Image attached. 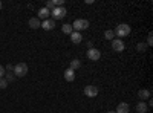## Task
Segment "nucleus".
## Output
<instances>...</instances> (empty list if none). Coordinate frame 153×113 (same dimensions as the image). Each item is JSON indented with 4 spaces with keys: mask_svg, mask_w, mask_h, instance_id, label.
Returning a JSON list of instances; mask_svg holds the SVG:
<instances>
[{
    "mask_svg": "<svg viewBox=\"0 0 153 113\" xmlns=\"http://www.w3.org/2000/svg\"><path fill=\"white\" fill-rule=\"evenodd\" d=\"M113 32H115V35H117V37H120V38H121V37H127V35H129L132 32V28L127 23H120L118 26L115 28Z\"/></svg>",
    "mask_w": 153,
    "mask_h": 113,
    "instance_id": "nucleus-1",
    "label": "nucleus"
},
{
    "mask_svg": "<svg viewBox=\"0 0 153 113\" xmlns=\"http://www.w3.org/2000/svg\"><path fill=\"white\" fill-rule=\"evenodd\" d=\"M5 70H8V72H12V70H14V66H12V64H8V66L5 67Z\"/></svg>",
    "mask_w": 153,
    "mask_h": 113,
    "instance_id": "nucleus-25",
    "label": "nucleus"
},
{
    "mask_svg": "<svg viewBox=\"0 0 153 113\" xmlns=\"http://www.w3.org/2000/svg\"><path fill=\"white\" fill-rule=\"evenodd\" d=\"M2 6H3V5H2V2H0V9H2Z\"/></svg>",
    "mask_w": 153,
    "mask_h": 113,
    "instance_id": "nucleus-27",
    "label": "nucleus"
},
{
    "mask_svg": "<svg viewBox=\"0 0 153 113\" xmlns=\"http://www.w3.org/2000/svg\"><path fill=\"white\" fill-rule=\"evenodd\" d=\"M152 96V93H150V90H147V89H141L138 92V98L141 99V101H146V99H149Z\"/></svg>",
    "mask_w": 153,
    "mask_h": 113,
    "instance_id": "nucleus-12",
    "label": "nucleus"
},
{
    "mask_svg": "<svg viewBox=\"0 0 153 113\" xmlns=\"http://www.w3.org/2000/svg\"><path fill=\"white\" fill-rule=\"evenodd\" d=\"M61 31L65 32V34H68V35H71V34L74 32V29H72V24H71V23L63 24V26H61Z\"/></svg>",
    "mask_w": 153,
    "mask_h": 113,
    "instance_id": "nucleus-17",
    "label": "nucleus"
},
{
    "mask_svg": "<svg viewBox=\"0 0 153 113\" xmlns=\"http://www.w3.org/2000/svg\"><path fill=\"white\" fill-rule=\"evenodd\" d=\"M152 44H153V34L150 32L149 37H147V46H152Z\"/></svg>",
    "mask_w": 153,
    "mask_h": 113,
    "instance_id": "nucleus-23",
    "label": "nucleus"
},
{
    "mask_svg": "<svg viewBox=\"0 0 153 113\" xmlns=\"http://www.w3.org/2000/svg\"><path fill=\"white\" fill-rule=\"evenodd\" d=\"M147 110H149V106H147L144 101H139V103L136 104V112H138V113H147Z\"/></svg>",
    "mask_w": 153,
    "mask_h": 113,
    "instance_id": "nucleus-14",
    "label": "nucleus"
},
{
    "mask_svg": "<svg viewBox=\"0 0 153 113\" xmlns=\"http://www.w3.org/2000/svg\"><path fill=\"white\" fill-rule=\"evenodd\" d=\"M81 67V61L80 60H72L71 61V66H69V69H72V70H76V69H80Z\"/></svg>",
    "mask_w": 153,
    "mask_h": 113,
    "instance_id": "nucleus-16",
    "label": "nucleus"
},
{
    "mask_svg": "<svg viewBox=\"0 0 153 113\" xmlns=\"http://www.w3.org/2000/svg\"><path fill=\"white\" fill-rule=\"evenodd\" d=\"M49 16H51V11H49L48 8H42L40 11H38V17H37V18H38V20H40V18H42V20H48Z\"/></svg>",
    "mask_w": 153,
    "mask_h": 113,
    "instance_id": "nucleus-11",
    "label": "nucleus"
},
{
    "mask_svg": "<svg viewBox=\"0 0 153 113\" xmlns=\"http://www.w3.org/2000/svg\"><path fill=\"white\" fill-rule=\"evenodd\" d=\"M12 73L16 75V77H25V75L28 73V64L26 63H19V64L14 66V70H12Z\"/></svg>",
    "mask_w": 153,
    "mask_h": 113,
    "instance_id": "nucleus-3",
    "label": "nucleus"
},
{
    "mask_svg": "<svg viewBox=\"0 0 153 113\" xmlns=\"http://www.w3.org/2000/svg\"><path fill=\"white\" fill-rule=\"evenodd\" d=\"M71 41H72L74 44L81 43V41H83V35H81L80 32H75V31H74V32L71 34Z\"/></svg>",
    "mask_w": 153,
    "mask_h": 113,
    "instance_id": "nucleus-10",
    "label": "nucleus"
},
{
    "mask_svg": "<svg viewBox=\"0 0 153 113\" xmlns=\"http://www.w3.org/2000/svg\"><path fill=\"white\" fill-rule=\"evenodd\" d=\"M8 84H9V83H8L5 78H0V89H6Z\"/></svg>",
    "mask_w": 153,
    "mask_h": 113,
    "instance_id": "nucleus-21",
    "label": "nucleus"
},
{
    "mask_svg": "<svg viewBox=\"0 0 153 113\" xmlns=\"http://www.w3.org/2000/svg\"><path fill=\"white\" fill-rule=\"evenodd\" d=\"M117 113H129L130 112V106L127 104V103H120L117 106V110H115Z\"/></svg>",
    "mask_w": 153,
    "mask_h": 113,
    "instance_id": "nucleus-9",
    "label": "nucleus"
},
{
    "mask_svg": "<svg viewBox=\"0 0 153 113\" xmlns=\"http://www.w3.org/2000/svg\"><path fill=\"white\" fill-rule=\"evenodd\" d=\"M107 113H117V112H115V110H112V112H107Z\"/></svg>",
    "mask_w": 153,
    "mask_h": 113,
    "instance_id": "nucleus-26",
    "label": "nucleus"
},
{
    "mask_svg": "<svg viewBox=\"0 0 153 113\" xmlns=\"http://www.w3.org/2000/svg\"><path fill=\"white\" fill-rule=\"evenodd\" d=\"M89 28V21L86 20V18H76L74 23H72V29L75 31V32H81V31H84V29H87Z\"/></svg>",
    "mask_w": 153,
    "mask_h": 113,
    "instance_id": "nucleus-2",
    "label": "nucleus"
},
{
    "mask_svg": "<svg viewBox=\"0 0 153 113\" xmlns=\"http://www.w3.org/2000/svg\"><path fill=\"white\" fill-rule=\"evenodd\" d=\"M87 58L91 60V61H98L101 58V52H100V49H95V47H91V49H87Z\"/></svg>",
    "mask_w": 153,
    "mask_h": 113,
    "instance_id": "nucleus-5",
    "label": "nucleus"
},
{
    "mask_svg": "<svg viewBox=\"0 0 153 113\" xmlns=\"http://www.w3.org/2000/svg\"><path fill=\"white\" fill-rule=\"evenodd\" d=\"M104 37H106V40H113V38H115V32H113L112 29H107V31L104 32Z\"/></svg>",
    "mask_w": 153,
    "mask_h": 113,
    "instance_id": "nucleus-20",
    "label": "nucleus"
},
{
    "mask_svg": "<svg viewBox=\"0 0 153 113\" xmlns=\"http://www.w3.org/2000/svg\"><path fill=\"white\" fill-rule=\"evenodd\" d=\"M65 80L66 81H69V83H72L74 80H75V70H72V69H66L65 70Z\"/></svg>",
    "mask_w": 153,
    "mask_h": 113,
    "instance_id": "nucleus-13",
    "label": "nucleus"
},
{
    "mask_svg": "<svg viewBox=\"0 0 153 113\" xmlns=\"http://www.w3.org/2000/svg\"><path fill=\"white\" fill-rule=\"evenodd\" d=\"M40 28H43L45 31H52V29L55 28V21H54V20H49V18H48V20H43Z\"/></svg>",
    "mask_w": 153,
    "mask_h": 113,
    "instance_id": "nucleus-8",
    "label": "nucleus"
},
{
    "mask_svg": "<svg viewBox=\"0 0 153 113\" xmlns=\"http://www.w3.org/2000/svg\"><path fill=\"white\" fill-rule=\"evenodd\" d=\"M147 47H149V46H147L146 43H138V44H136V51H138V52H146Z\"/></svg>",
    "mask_w": 153,
    "mask_h": 113,
    "instance_id": "nucleus-18",
    "label": "nucleus"
},
{
    "mask_svg": "<svg viewBox=\"0 0 153 113\" xmlns=\"http://www.w3.org/2000/svg\"><path fill=\"white\" fill-rule=\"evenodd\" d=\"M112 49L115 52H123L124 49H126V44L121 38H113L112 40Z\"/></svg>",
    "mask_w": 153,
    "mask_h": 113,
    "instance_id": "nucleus-6",
    "label": "nucleus"
},
{
    "mask_svg": "<svg viewBox=\"0 0 153 113\" xmlns=\"http://www.w3.org/2000/svg\"><path fill=\"white\" fill-rule=\"evenodd\" d=\"M84 95L87 96V98H95L97 95H98V87L97 86H86L84 87Z\"/></svg>",
    "mask_w": 153,
    "mask_h": 113,
    "instance_id": "nucleus-7",
    "label": "nucleus"
},
{
    "mask_svg": "<svg viewBox=\"0 0 153 113\" xmlns=\"http://www.w3.org/2000/svg\"><path fill=\"white\" fill-rule=\"evenodd\" d=\"M42 26V21L38 20L37 17H32L31 20H29V28L31 29H37V28H40Z\"/></svg>",
    "mask_w": 153,
    "mask_h": 113,
    "instance_id": "nucleus-15",
    "label": "nucleus"
},
{
    "mask_svg": "<svg viewBox=\"0 0 153 113\" xmlns=\"http://www.w3.org/2000/svg\"><path fill=\"white\" fill-rule=\"evenodd\" d=\"M66 8H63V6H60V8H54L52 11H51V16H52V20L55 21V20H61V18H65L66 17Z\"/></svg>",
    "mask_w": 153,
    "mask_h": 113,
    "instance_id": "nucleus-4",
    "label": "nucleus"
},
{
    "mask_svg": "<svg viewBox=\"0 0 153 113\" xmlns=\"http://www.w3.org/2000/svg\"><path fill=\"white\" fill-rule=\"evenodd\" d=\"M5 80H6L8 83H12V81L16 80V75L12 73V72H6V73H5Z\"/></svg>",
    "mask_w": 153,
    "mask_h": 113,
    "instance_id": "nucleus-19",
    "label": "nucleus"
},
{
    "mask_svg": "<svg viewBox=\"0 0 153 113\" xmlns=\"http://www.w3.org/2000/svg\"><path fill=\"white\" fill-rule=\"evenodd\" d=\"M5 73H6V72H5V67L0 64V78H3V77H5Z\"/></svg>",
    "mask_w": 153,
    "mask_h": 113,
    "instance_id": "nucleus-24",
    "label": "nucleus"
},
{
    "mask_svg": "<svg viewBox=\"0 0 153 113\" xmlns=\"http://www.w3.org/2000/svg\"><path fill=\"white\" fill-rule=\"evenodd\" d=\"M45 8H48L49 11H52V9L55 8V3H54V2H46V6H45Z\"/></svg>",
    "mask_w": 153,
    "mask_h": 113,
    "instance_id": "nucleus-22",
    "label": "nucleus"
}]
</instances>
